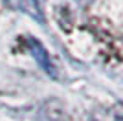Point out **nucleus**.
I'll return each mask as SVG.
<instances>
[{
  "label": "nucleus",
  "mask_w": 123,
  "mask_h": 121,
  "mask_svg": "<svg viewBox=\"0 0 123 121\" xmlns=\"http://www.w3.org/2000/svg\"><path fill=\"white\" fill-rule=\"evenodd\" d=\"M105 116L108 117L107 121H123V103L114 105L112 108H108V110L105 112Z\"/></svg>",
  "instance_id": "f03ea898"
},
{
  "label": "nucleus",
  "mask_w": 123,
  "mask_h": 121,
  "mask_svg": "<svg viewBox=\"0 0 123 121\" xmlns=\"http://www.w3.org/2000/svg\"><path fill=\"white\" fill-rule=\"evenodd\" d=\"M28 48H30V53L31 57L39 62V66H41L42 70L46 72V73H50L51 77H55V70H53V64H51V60H50V55L46 53V50H44V46L39 42V40H35L33 37H30L28 39Z\"/></svg>",
  "instance_id": "f257e3e1"
}]
</instances>
